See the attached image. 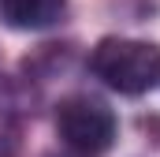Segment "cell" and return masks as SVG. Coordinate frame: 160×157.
I'll return each instance as SVG.
<instances>
[{
    "label": "cell",
    "mask_w": 160,
    "mask_h": 157,
    "mask_svg": "<svg viewBox=\"0 0 160 157\" xmlns=\"http://www.w3.org/2000/svg\"><path fill=\"white\" fill-rule=\"evenodd\" d=\"M89 68L104 86L127 97H138L160 82V49L134 38H104L93 49Z\"/></svg>",
    "instance_id": "6da1fadb"
},
{
    "label": "cell",
    "mask_w": 160,
    "mask_h": 157,
    "mask_svg": "<svg viewBox=\"0 0 160 157\" xmlns=\"http://www.w3.org/2000/svg\"><path fill=\"white\" fill-rule=\"evenodd\" d=\"M56 135L78 157H101L116 142V112L97 97H67L56 109Z\"/></svg>",
    "instance_id": "7a4b0ae2"
},
{
    "label": "cell",
    "mask_w": 160,
    "mask_h": 157,
    "mask_svg": "<svg viewBox=\"0 0 160 157\" xmlns=\"http://www.w3.org/2000/svg\"><path fill=\"white\" fill-rule=\"evenodd\" d=\"M0 11L15 30H45L63 19L67 0H0Z\"/></svg>",
    "instance_id": "3957f363"
}]
</instances>
